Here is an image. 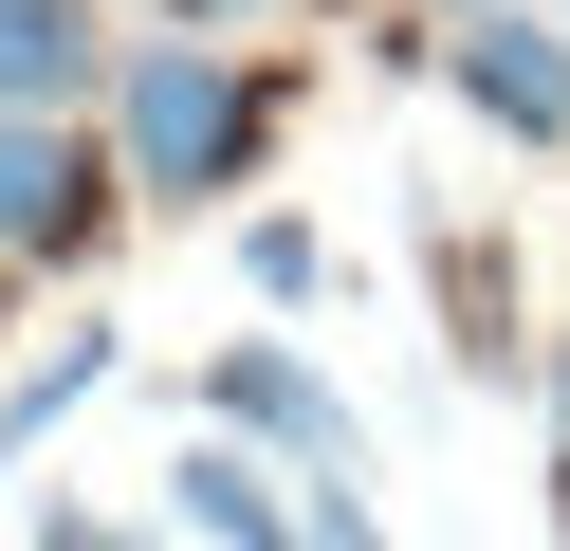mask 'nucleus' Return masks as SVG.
I'll return each mask as SVG.
<instances>
[{
	"mask_svg": "<svg viewBox=\"0 0 570 551\" xmlns=\"http://www.w3.org/2000/svg\"><path fill=\"white\" fill-rule=\"evenodd\" d=\"M203 423H222V441H276L295 478H368V423H350V404L313 386V367L276 350V331H239V350L203 367Z\"/></svg>",
	"mask_w": 570,
	"mask_h": 551,
	"instance_id": "4",
	"label": "nucleus"
},
{
	"mask_svg": "<svg viewBox=\"0 0 570 551\" xmlns=\"http://www.w3.org/2000/svg\"><path fill=\"white\" fill-rule=\"evenodd\" d=\"M460 19H497V0H442V37H460Z\"/></svg>",
	"mask_w": 570,
	"mask_h": 551,
	"instance_id": "13",
	"label": "nucleus"
},
{
	"mask_svg": "<svg viewBox=\"0 0 570 551\" xmlns=\"http://www.w3.org/2000/svg\"><path fill=\"white\" fill-rule=\"evenodd\" d=\"M239 276H258L276 313H313V294H332V239H313V220H239Z\"/></svg>",
	"mask_w": 570,
	"mask_h": 551,
	"instance_id": "9",
	"label": "nucleus"
},
{
	"mask_svg": "<svg viewBox=\"0 0 570 551\" xmlns=\"http://www.w3.org/2000/svg\"><path fill=\"white\" fill-rule=\"evenodd\" d=\"M258 129H276V92L222 56V37H129L111 56V166H129V203H222V184L258 166Z\"/></svg>",
	"mask_w": 570,
	"mask_h": 551,
	"instance_id": "1",
	"label": "nucleus"
},
{
	"mask_svg": "<svg viewBox=\"0 0 570 551\" xmlns=\"http://www.w3.org/2000/svg\"><path fill=\"white\" fill-rule=\"evenodd\" d=\"M552 19H570V0H552Z\"/></svg>",
	"mask_w": 570,
	"mask_h": 551,
	"instance_id": "14",
	"label": "nucleus"
},
{
	"mask_svg": "<svg viewBox=\"0 0 570 551\" xmlns=\"http://www.w3.org/2000/svg\"><path fill=\"white\" fill-rule=\"evenodd\" d=\"M166 514H185L203 551H313V514L276 496V478L239 460V441H185V460H166Z\"/></svg>",
	"mask_w": 570,
	"mask_h": 551,
	"instance_id": "5",
	"label": "nucleus"
},
{
	"mask_svg": "<svg viewBox=\"0 0 570 551\" xmlns=\"http://www.w3.org/2000/svg\"><path fill=\"white\" fill-rule=\"evenodd\" d=\"M92 92H111L92 0H0V110H92Z\"/></svg>",
	"mask_w": 570,
	"mask_h": 551,
	"instance_id": "6",
	"label": "nucleus"
},
{
	"mask_svg": "<svg viewBox=\"0 0 570 551\" xmlns=\"http://www.w3.org/2000/svg\"><path fill=\"white\" fill-rule=\"evenodd\" d=\"M111 367H129V350H111V331H56V350H38V367H19V386H0V460H38V441H56V423H75V404H92V386H111Z\"/></svg>",
	"mask_w": 570,
	"mask_h": 551,
	"instance_id": "8",
	"label": "nucleus"
},
{
	"mask_svg": "<svg viewBox=\"0 0 570 551\" xmlns=\"http://www.w3.org/2000/svg\"><path fill=\"white\" fill-rule=\"evenodd\" d=\"M442 92L479 110L497 147H570V19L552 0H497V19L442 37Z\"/></svg>",
	"mask_w": 570,
	"mask_h": 551,
	"instance_id": "2",
	"label": "nucleus"
},
{
	"mask_svg": "<svg viewBox=\"0 0 570 551\" xmlns=\"http://www.w3.org/2000/svg\"><path fill=\"white\" fill-rule=\"evenodd\" d=\"M111 184H129V166L75 129V110H0V257H92Z\"/></svg>",
	"mask_w": 570,
	"mask_h": 551,
	"instance_id": "3",
	"label": "nucleus"
},
{
	"mask_svg": "<svg viewBox=\"0 0 570 551\" xmlns=\"http://www.w3.org/2000/svg\"><path fill=\"white\" fill-rule=\"evenodd\" d=\"M552 441H570V331H552Z\"/></svg>",
	"mask_w": 570,
	"mask_h": 551,
	"instance_id": "12",
	"label": "nucleus"
},
{
	"mask_svg": "<svg viewBox=\"0 0 570 551\" xmlns=\"http://www.w3.org/2000/svg\"><path fill=\"white\" fill-rule=\"evenodd\" d=\"M38 551H129V514H38Z\"/></svg>",
	"mask_w": 570,
	"mask_h": 551,
	"instance_id": "10",
	"label": "nucleus"
},
{
	"mask_svg": "<svg viewBox=\"0 0 570 551\" xmlns=\"http://www.w3.org/2000/svg\"><path fill=\"white\" fill-rule=\"evenodd\" d=\"M222 19H258V0H166V37H222Z\"/></svg>",
	"mask_w": 570,
	"mask_h": 551,
	"instance_id": "11",
	"label": "nucleus"
},
{
	"mask_svg": "<svg viewBox=\"0 0 570 551\" xmlns=\"http://www.w3.org/2000/svg\"><path fill=\"white\" fill-rule=\"evenodd\" d=\"M423 257H442V350H460V386H515V367H533V331H515V276H497V239H460V220H442Z\"/></svg>",
	"mask_w": 570,
	"mask_h": 551,
	"instance_id": "7",
	"label": "nucleus"
}]
</instances>
